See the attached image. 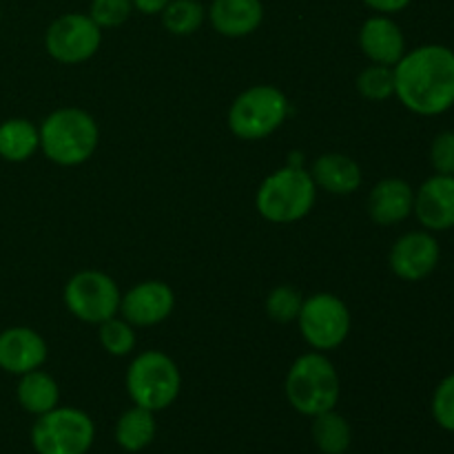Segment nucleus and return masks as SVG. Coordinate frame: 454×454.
<instances>
[{
	"mask_svg": "<svg viewBox=\"0 0 454 454\" xmlns=\"http://www.w3.org/2000/svg\"><path fill=\"white\" fill-rule=\"evenodd\" d=\"M301 301H304V295L295 286L282 284V286H275L266 297V315L275 324L297 322Z\"/></svg>",
	"mask_w": 454,
	"mask_h": 454,
	"instance_id": "a878e982",
	"label": "nucleus"
},
{
	"mask_svg": "<svg viewBox=\"0 0 454 454\" xmlns=\"http://www.w3.org/2000/svg\"><path fill=\"white\" fill-rule=\"evenodd\" d=\"M395 98L411 114L433 118L454 106V49L430 43L408 49L393 67Z\"/></svg>",
	"mask_w": 454,
	"mask_h": 454,
	"instance_id": "f257e3e1",
	"label": "nucleus"
},
{
	"mask_svg": "<svg viewBox=\"0 0 454 454\" xmlns=\"http://www.w3.org/2000/svg\"><path fill=\"white\" fill-rule=\"evenodd\" d=\"M155 433H158L155 412L131 406L120 415L118 424H115V443L124 452H142L153 443Z\"/></svg>",
	"mask_w": 454,
	"mask_h": 454,
	"instance_id": "412c9836",
	"label": "nucleus"
},
{
	"mask_svg": "<svg viewBox=\"0 0 454 454\" xmlns=\"http://www.w3.org/2000/svg\"><path fill=\"white\" fill-rule=\"evenodd\" d=\"M315 186L331 195H350L362 186V167L350 155L322 153L309 168Z\"/></svg>",
	"mask_w": 454,
	"mask_h": 454,
	"instance_id": "a211bd4d",
	"label": "nucleus"
},
{
	"mask_svg": "<svg viewBox=\"0 0 454 454\" xmlns=\"http://www.w3.org/2000/svg\"><path fill=\"white\" fill-rule=\"evenodd\" d=\"M47 357V341L34 328L12 326L0 333V371L20 377L43 368Z\"/></svg>",
	"mask_w": 454,
	"mask_h": 454,
	"instance_id": "2eb2a0df",
	"label": "nucleus"
},
{
	"mask_svg": "<svg viewBox=\"0 0 454 454\" xmlns=\"http://www.w3.org/2000/svg\"><path fill=\"white\" fill-rule=\"evenodd\" d=\"M207 18L224 38H247L264 22V4L262 0H213Z\"/></svg>",
	"mask_w": 454,
	"mask_h": 454,
	"instance_id": "f3484780",
	"label": "nucleus"
},
{
	"mask_svg": "<svg viewBox=\"0 0 454 454\" xmlns=\"http://www.w3.org/2000/svg\"><path fill=\"white\" fill-rule=\"evenodd\" d=\"M40 151V131L31 120L9 118L0 124V158L20 164Z\"/></svg>",
	"mask_w": 454,
	"mask_h": 454,
	"instance_id": "aec40b11",
	"label": "nucleus"
},
{
	"mask_svg": "<svg viewBox=\"0 0 454 454\" xmlns=\"http://www.w3.org/2000/svg\"><path fill=\"white\" fill-rule=\"evenodd\" d=\"M439 260H442V248H439L437 238L426 229L408 231L402 238L395 239L388 255L395 278L412 284L430 278L437 270Z\"/></svg>",
	"mask_w": 454,
	"mask_h": 454,
	"instance_id": "9b49d317",
	"label": "nucleus"
},
{
	"mask_svg": "<svg viewBox=\"0 0 454 454\" xmlns=\"http://www.w3.org/2000/svg\"><path fill=\"white\" fill-rule=\"evenodd\" d=\"M412 213L430 233L454 229V176H430L415 191Z\"/></svg>",
	"mask_w": 454,
	"mask_h": 454,
	"instance_id": "ddd939ff",
	"label": "nucleus"
},
{
	"mask_svg": "<svg viewBox=\"0 0 454 454\" xmlns=\"http://www.w3.org/2000/svg\"><path fill=\"white\" fill-rule=\"evenodd\" d=\"M40 131V151L58 167H80L96 153L100 145V127L89 111L80 106H62L51 111Z\"/></svg>",
	"mask_w": 454,
	"mask_h": 454,
	"instance_id": "f03ea898",
	"label": "nucleus"
},
{
	"mask_svg": "<svg viewBox=\"0 0 454 454\" xmlns=\"http://www.w3.org/2000/svg\"><path fill=\"white\" fill-rule=\"evenodd\" d=\"M124 384L133 406L160 412L180 397L182 372L173 357L162 350H142L129 364Z\"/></svg>",
	"mask_w": 454,
	"mask_h": 454,
	"instance_id": "39448f33",
	"label": "nucleus"
},
{
	"mask_svg": "<svg viewBox=\"0 0 454 454\" xmlns=\"http://www.w3.org/2000/svg\"><path fill=\"white\" fill-rule=\"evenodd\" d=\"M297 326L310 348L331 353L348 340L353 317L341 297L333 293H313L301 301Z\"/></svg>",
	"mask_w": 454,
	"mask_h": 454,
	"instance_id": "6e6552de",
	"label": "nucleus"
},
{
	"mask_svg": "<svg viewBox=\"0 0 454 454\" xmlns=\"http://www.w3.org/2000/svg\"><path fill=\"white\" fill-rule=\"evenodd\" d=\"M176 310V293L162 279H145L122 293L120 317L136 328L158 326L167 322Z\"/></svg>",
	"mask_w": 454,
	"mask_h": 454,
	"instance_id": "f8f14e48",
	"label": "nucleus"
},
{
	"mask_svg": "<svg viewBox=\"0 0 454 454\" xmlns=\"http://www.w3.org/2000/svg\"><path fill=\"white\" fill-rule=\"evenodd\" d=\"M288 98L273 84H253L244 89L229 106L226 124L238 140L257 142L273 136L288 118Z\"/></svg>",
	"mask_w": 454,
	"mask_h": 454,
	"instance_id": "423d86ee",
	"label": "nucleus"
},
{
	"mask_svg": "<svg viewBox=\"0 0 454 454\" xmlns=\"http://www.w3.org/2000/svg\"><path fill=\"white\" fill-rule=\"evenodd\" d=\"M415 189L402 177H384L368 193V215L380 226L402 224L412 215Z\"/></svg>",
	"mask_w": 454,
	"mask_h": 454,
	"instance_id": "dca6fc26",
	"label": "nucleus"
},
{
	"mask_svg": "<svg viewBox=\"0 0 454 454\" xmlns=\"http://www.w3.org/2000/svg\"><path fill=\"white\" fill-rule=\"evenodd\" d=\"M133 12L142 13V16H160L171 0H131Z\"/></svg>",
	"mask_w": 454,
	"mask_h": 454,
	"instance_id": "7c9ffc66",
	"label": "nucleus"
},
{
	"mask_svg": "<svg viewBox=\"0 0 454 454\" xmlns=\"http://www.w3.org/2000/svg\"><path fill=\"white\" fill-rule=\"evenodd\" d=\"M93 439V419L74 406H56L31 426V446L38 454H87Z\"/></svg>",
	"mask_w": 454,
	"mask_h": 454,
	"instance_id": "0eeeda50",
	"label": "nucleus"
},
{
	"mask_svg": "<svg viewBox=\"0 0 454 454\" xmlns=\"http://www.w3.org/2000/svg\"><path fill=\"white\" fill-rule=\"evenodd\" d=\"M162 27L171 35H193L207 20V7L200 0H171L160 13Z\"/></svg>",
	"mask_w": 454,
	"mask_h": 454,
	"instance_id": "5701e85b",
	"label": "nucleus"
},
{
	"mask_svg": "<svg viewBox=\"0 0 454 454\" xmlns=\"http://www.w3.org/2000/svg\"><path fill=\"white\" fill-rule=\"evenodd\" d=\"M368 9H372L375 13H386V16H393V13L403 12V9L411 7L412 0H362Z\"/></svg>",
	"mask_w": 454,
	"mask_h": 454,
	"instance_id": "c756f323",
	"label": "nucleus"
},
{
	"mask_svg": "<svg viewBox=\"0 0 454 454\" xmlns=\"http://www.w3.org/2000/svg\"><path fill=\"white\" fill-rule=\"evenodd\" d=\"M430 167L439 176H454V131H442L430 142Z\"/></svg>",
	"mask_w": 454,
	"mask_h": 454,
	"instance_id": "c85d7f7f",
	"label": "nucleus"
},
{
	"mask_svg": "<svg viewBox=\"0 0 454 454\" xmlns=\"http://www.w3.org/2000/svg\"><path fill=\"white\" fill-rule=\"evenodd\" d=\"M359 96L371 102H386L395 98V71L393 67L384 65H368L366 69L359 71L355 80Z\"/></svg>",
	"mask_w": 454,
	"mask_h": 454,
	"instance_id": "393cba45",
	"label": "nucleus"
},
{
	"mask_svg": "<svg viewBox=\"0 0 454 454\" xmlns=\"http://www.w3.org/2000/svg\"><path fill=\"white\" fill-rule=\"evenodd\" d=\"M357 43L371 65L395 67L408 51L403 29L393 16L386 13H375L362 22Z\"/></svg>",
	"mask_w": 454,
	"mask_h": 454,
	"instance_id": "4468645a",
	"label": "nucleus"
},
{
	"mask_svg": "<svg viewBox=\"0 0 454 454\" xmlns=\"http://www.w3.org/2000/svg\"><path fill=\"white\" fill-rule=\"evenodd\" d=\"M284 390L293 411L313 419L322 412L333 411L340 402V372L326 353L310 350L291 364Z\"/></svg>",
	"mask_w": 454,
	"mask_h": 454,
	"instance_id": "7ed1b4c3",
	"label": "nucleus"
},
{
	"mask_svg": "<svg viewBox=\"0 0 454 454\" xmlns=\"http://www.w3.org/2000/svg\"><path fill=\"white\" fill-rule=\"evenodd\" d=\"M430 412H433V419L437 421L439 428L454 433V371L443 377L434 388Z\"/></svg>",
	"mask_w": 454,
	"mask_h": 454,
	"instance_id": "cd10ccee",
	"label": "nucleus"
},
{
	"mask_svg": "<svg viewBox=\"0 0 454 454\" xmlns=\"http://www.w3.org/2000/svg\"><path fill=\"white\" fill-rule=\"evenodd\" d=\"M16 399L22 411L40 417L60 403V386L49 372L38 368V371L20 375L16 386Z\"/></svg>",
	"mask_w": 454,
	"mask_h": 454,
	"instance_id": "6ab92c4d",
	"label": "nucleus"
},
{
	"mask_svg": "<svg viewBox=\"0 0 454 454\" xmlns=\"http://www.w3.org/2000/svg\"><path fill=\"white\" fill-rule=\"evenodd\" d=\"M98 340L100 346L111 355V357H129L136 350L137 335L136 326L129 324L127 319L115 315L98 326Z\"/></svg>",
	"mask_w": 454,
	"mask_h": 454,
	"instance_id": "b1692460",
	"label": "nucleus"
},
{
	"mask_svg": "<svg viewBox=\"0 0 454 454\" xmlns=\"http://www.w3.org/2000/svg\"><path fill=\"white\" fill-rule=\"evenodd\" d=\"M317 186L300 164H286L264 177L255 193V208L270 224H295L315 207Z\"/></svg>",
	"mask_w": 454,
	"mask_h": 454,
	"instance_id": "20e7f679",
	"label": "nucleus"
},
{
	"mask_svg": "<svg viewBox=\"0 0 454 454\" xmlns=\"http://www.w3.org/2000/svg\"><path fill=\"white\" fill-rule=\"evenodd\" d=\"M62 300L78 322L100 326L106 319L120 315L122 293L111 275L89 269L78 270L67 279Z\"/></svg>",
	"mask_w": 454,
	"mask_h": 454,
	"instance_id": "1a4fd4ad",
	"label": "nucleus"
},
{
	"mask_svg": "<svg viewBox=\"0 0 454 454\" xmlns=\"http://www.w3.org/2000/svg\"><path fill=\"white\" fill-rule=\"evenodd\" d=\"M131 0H91V7H89V16L102 31L122 27L131 18Z\"/></svg>",
	"mask_w": 454,
	"mask_h": 454,
	"instance_id": "bb28decb",
	"label": "nucleus"
},
{
	"mask_svg": "<svg viewBox=\"0 0 454 454\" xmlns=\"http://www.w3.org/2000/svg\"><path fill=\"white\" fill-rule=\"evenodd\" d=\"M310 437L322 454H346L353 443V430H350L346 417L333 408V411L313 417Z\"/></svg>",
	"mask_w": 454,
	"mask_h": 454,
	"instance_id": "4be33fe9",
	"label": "nucleus"
},
{
	"mask_svg": "<svg viewBox=\"0 0 454 454\" xmlns=\"http://www.w3.org/2000/svg\"><path fill=\"white\" fill-rule=\"evenodd\" d=\"M102 47V29L89 13L71 12L58 16L44 31V49L60 65H82Z\"/></svg>",
	"mask_w": 454,
	"mask_h": 454,
	"instance_id": "9d476101",
	"label": "nucleus"
}]
</instances>
